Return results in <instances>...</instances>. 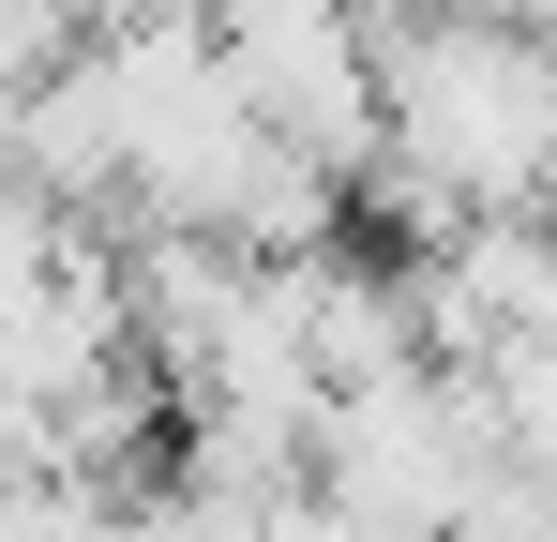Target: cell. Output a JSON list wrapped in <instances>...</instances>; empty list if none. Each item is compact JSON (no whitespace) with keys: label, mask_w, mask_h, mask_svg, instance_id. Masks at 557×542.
<instances>
[{"label":"cell","mask_w":557,"mask_h":542,"mask_svg":"<svg viewBox=\"0 0 557 542\" xmlns=\"http://www.w3.org/2000/svg\"><path fill=\"white\" fill-rule=\"evenodd\" d=\"M272 542H422V528H392V513H362V497H332L317 467H301V497H286V528Z\"/></svg>","instance_id":"cell-6"},{"label":"cell","mask_w":557,"mask_h":542,"mask_svg":"<svg viewBox=\"0 0 557 542\" xmlns=\"http://www.w3.org/2000/svg\"><path fill=\"white\" fill-rule=\"evenodd\" d=\"M61 542H196V513H182V482H76Z\"/></svg>","instance_id":"cell-5"},{"label":"cell","mask_w":557,"mask_h":542,"mask_svg":"<svg viewBox=\"0 0 557 542\" xmlns=\"http://www.w3.org/2000/svg\"><path fill=\"white\" fill-rule=\"evenodd\" d=\"M76 528V482H46V467H0V542H61Z\"/></svg>","instance_id":"cell-7"},{"label":"cell","mask_w":557,"mask_h":542,"mask_svg":"<svg viewBox=\"0 0 557 542\" xmlns=\"http://www.w3.org/2000/svg\"><path fill=\"white\" fill-rule=\"evenodd\" d=\"M482 467H497V422H482V392L453 361L317 392V482L362 497V513H392V528H422V542H453V513L482 497Z\"/></svg>","instance_id":"cell-2"},{"label":"cell","mask_w":557,"mask_h":542,"mask_svg":"<svg viewBox=\"0 0 557 542\" xmlns=\"http://www.w3.org/2000/svg\"><path fill=\"white\" fill-rule=\"evenodd\" d=\"M196 15H211L242 106L272 121L286 151H317V167H362L376 151V15L362 0H196Z\"/></svg>","instance_id":"cell-3"},{"label":"cell","mask_w":557,"mask_h":542,"mask_svg":"<svg viewBox=\"0 0 557 542\" xmlns=\"http://www.w3.org/2000/svg\"><path fill=\"white\" fill-rule=\"evenodd\" d=\"M376 151L437 167L467 211H528L557 181V61L543 30L482 0H392L376 15Z\"/></svg>","instance_id":"cell-1"},{"label":"cell","mask_w":557,"mask_h":542,"mask_svg":"<svg viewBox=\"0 0 557 542\" xmlns=\"http://www.w3.org/2000/svg\"><path fill=\"white\" fill-rule=\"evenodd\" d=\"M136 361V317H121V226H61L46 257L0 286V392L15 407H61Z\"/></svg>","instance_id":"cell-4"},{"label":"cell","mask_w":557,"mask_h":542,"mask_svg":"<svg viewBox=\"0 0 557 542\" xmlns=\"http://www.w3.org/2000/svg\"><path fill=\"white\" fill-rule=\"evenodd\" d=\"M15 452H30V407H15V392H0V467H15Z\"/></svg>","instance_id":"cell-8"},{"label":"cell","mask_w":557,"mask_h":542,"mask_svg":"<svg viewBox=\"0 0 557 542\" xmlns=\"http://www.w3.org/2000/svg\"><path fill=\"white\" fill-rule=\"evenodd\" d=\"M528 226H543V242H557V181H543V196H528Z\"/></svg>","instance_id":"cell-9"}]
</instances>
